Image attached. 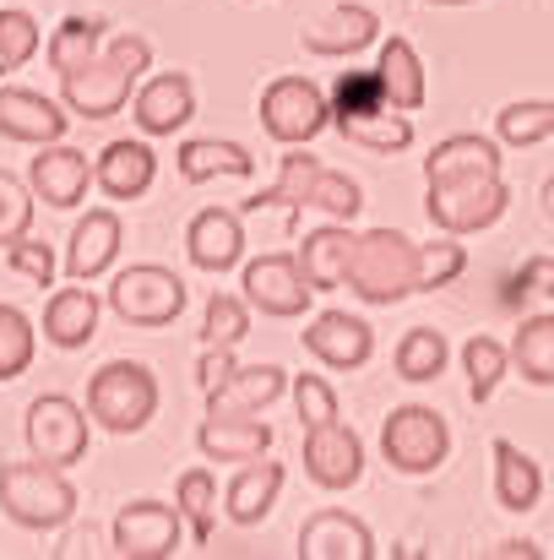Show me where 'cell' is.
<instances>
[{"label": "cell", "instance_id": "6da1fadb", "mask_svg": "<svg viewBox=\"0 0 554 560\" xmlns=\"http://www.w3.org/2000/svg\"><path fill=\"white\" fill-rule=\"evenodd\" d=\"M148 71H153V44L142 33L104 38V49L87 66L60 77V104L71 109V120H115Z\"/></svg>", "mask_w": 554, "mask_h": 560}, {"label": "cell", "instance_id": "7a4b0ae2", "mask_svg": "<svg viewBox=\"0 0 554 560\" xmlns=\"http://www.w3.org/2000/svg\"><path fill=\"white\" fill-rule=\"evenodd\" d=\"M343 289L354 300H365V305H402L408 294H419V245L402 229L354 234V256H349Z\"/></svg>", "mask_w": 554, "mask_h": 560}, {"label": "cell", "instance_id": "3957f363", "mask_svg": "<svg viewBox=\"0 0 554 560\" xmlns=\"http://www.w3.org/2000/svg\"><path fill=\"white\" fill-rule=\"evenodd\" d=\"M0 512L27 534H55L76 517V485L49 463H0Z\"/></svg>", "mask_w": 554, "mask_h": 560}, {"label": "cell", "instance_id": "277c9868", "mask_svg": "<svg viewBox=\"0 0 554 560\" xmlns=\"http://www.w3.org/2000/svg\"><path fill=\"white\" fill-rule=\"evenodd\" d=\"M158 413V375L142 360H109L87 381V419L109 435H137Z\"/></svg>", "mask_w": 554, "mask_h": 560}, {"label": "cell", "instance_id": "5b68a950", "mask_svg": "<svg viewBox=\"0 0 554 560\" xmlns=\"http://www.w3.org/2000/svg\"><path fill=\"white\" fill-rule=\"evenodd\" d=\"M506 207H511V186H506L500 170L429 180V190H424V212L440 234H484L506 218Z\"/></svg>", "mask_w": 554, "mask_h": 560}, {"label": "cell", "instance_id": "8992f818", "mask_svg": "<svg viewBox=\"0 0 554 560\" xmlns=\"http://www.w3.org/2000/svg\"><path fill=\"white\" fill-rule=\"evenodd\" d=\"M380 457H386L391 474H408V479L435 474L451 457V424H446V413H435L424 402L391 408L386 424H380Z\"/></svg>", "mask_w": 554, "mask_h": 560}, {"label": "cell", "instance_id": "52a82bcc", "mask_svg": "<svg viewBox=\"0 0 554 560\" xmlns=\"http://www.w3.org/2000/svg\"><path fill=\"white\" fill-rule=\"evenodd\" d=\"M185 278L158 267V261H137V267H120L115 283H109V311L126 322V327H142V332H158V327H175L185 311Z\"/></svg>", "mask_w": 554, "mask_h": 560}, {"label": "cell", "instance_id": "ba28073f", "mask_svg": "<svg viewBox=\"0 0 554 560\" xmlns=\"http://www.w3.org/2000/svg\"><path fill=\"white\" fill-rule=\"evenodd\" d=\"M332 126V104L310 77H272L261 88V131L278 148H305Z\"/></svg>", "mask_w": 554, "mask_h": 560}, {"label": "cell", "instance_id": "9c48e42d", "mask_svg": "<svg viewBox=\"0 0 554 560\" xmlns=\"http://www.w3.org/2000/svg\"><path fill=\"white\" fill-rule=\"evenodd\" d=\"M87 408L66 392H44L27 402V419H22V435H27V452L49 468H76L87 457Z\"/></svg>", "mask_w": 554, "mask_h": 560}, {"label": "cell", "instance_id": "30bf717a", "mask_svg": "<svg viewBox=\"0 0 554 560\" xmlns=\"http://www.w3.org/2000/svg\"><path fill=\"white\" fill-rule=\"evenodd\" d=\"M239 289H245V305L261 311L267 322H299V316L310 311V300H316V289L305 283L294 250H272V256L245 261Z\"/></svg>", "mask_w": 554, "mask_h": 560}, {"label": "cell", "instance_id": "8fae6325", "mask_svg": "<svg viewBox=\"0 0 554 560\" xmlns=\"http://www.w3.org/2000/svg\"><path fill=\"white\" fill-rule=\"evenodd\" d=\"M299 463H305V479L316 490H332L338 495V490H354L365 479V441L343 419H327V424H310L305 430Z\"/></svg>", "mask_w": 554, "mask_h": 560}, {"label": "cell", "instance_id": "7c38bea8", "mask_svg": "<svg viewBox=\"0 0 554 560\" xmlns=\"http://www.w3.org/2000/svg\"><path fill=\"white\" fill-rule=\"evenodd\" d=\"M115 556L126 560H169L180 556V539H185V523H180V506H164V501H126L115 512Z\"/></svg>", "mask_w": 554, "mask_h": 560}, {"label": "cell", "instance_id": "4fadbf2b", "mask_svg": "<svg viewBox=\"0 0 554 560\" xmlns=\"http://www.w3.org/2000/svg\"><path fill=\"white\" fill-rule=\"evenodd\" d=\"M131 120L142 137H175L196 120V82L185 71H158L142 77V88L131 93Z\"/></svg>", "mask_w": 554, "mask_h": 560}, {"label": "cell", "instance_id": "5bb4252c", "mask_svg": "<svg viewBox=\"0 0 554 560\" xmlns=\"http://www.w3.org/2000/svg\"><path fill=\"white\" fill-rule=\"evenodd\" d=\"M185 256L196 272H234L245 261V218L239 207H201L185 229Z\"/></svg>", "mask_w": 554, "mask_h": 560}, {"label": "cell", "instance_id": "9a60e30c", "mask_svg": "<svg viewBox=\"0 0 554 560\" xmlns=\"http://www.w3.org/2000/svg\"><path fill=\"white\" fill-rule=\"evenodd\" d=\"M87 186H93V164H87V153H82V148L44 142V148H38V159L27 164V190H33V201H44V207H55V212L82 207Z\"/></svg>", "mask_w": 554, "mask_h": 560}, {"label": "cell", "instance_id": "2e32d148", "mask_svg": "<svg viewBox=\"0 0 554 560\" xmlns=\"http://www.w3.org/2000/svg\"><path fill=\"white\" fill-rule=\"evenodd\" d=\"M120 245H126V223L115 207H93L71 240H66V278L71 283H98L115 261H120Z\"/></svg>", "mask_w": 554, "mask_h": 560}, {"label": "cell", "instance_id": "e0dca14e", "mask_svg": "<svg viewBox=\"0 0 554 560\" xmlns=\"http://www.w3.org/2000/svg\"><path fill=\"white\" fill-rule=\"evenodd\" d=\"M305 354L327 371H365L369 354H375V332H369L365 316H349V311H321L310 327H305Z\"/></svg>", "mask_w": 554, "mask_h": 560}, {"label": "cell", "instance_id": "ac0fdd59", "mask_svg": "<svg viewBox=\"0 0 554 560\" xmlns=\"http://www.w3.org/2000/svg\"><path fill=\"white\" fill-rule=\"evenodd\" d=\"M71 109L33 93V88H0V137L22 142V148H44V142H66Z\"/></svg>", "mask_w": 554, "mask_h": 560}, {"label": "cell", "instance_id": "d6986e66", "mask_svg": "<svg viewBox=\"0 0 554 560\" xmlns=\"http://www.w3.org/2000/svg\"><path fill=\"white\" fill-rule=\"evenodd\" d=\"M299 556L305 560H375V534L354 512L343 506H321L299 523Z\"/></svg>", "mask_w": 554, "mask_h": 560}, {"label": "cell", "instance_id": "ffe728a7", "mask_svg": "<svg viewBox=\"0 0 554 560\" xmlns=\"http://www.w3.org/2000/svg\"><path fill=\"white\" fill-rule=\"evenodd\" d=\"M375 38H380V16H375L369 5H359V0L332 5L321 22H310V27L299 33V44H305L310 55H321V60H354V55H365Z\"/></svg>", "mask_w": 554, "mask_h": 560}, {"label": "cell", "instance_id": "44dd1931", "mask_svg": "<svg viewBox=\"0 0 554 560\" xmlns=\"http://www.w3.org/2000/svg\"><path fill=\"white\" fill-rule=\"evenodd\" d=\"M196 446L207 463H250L272 452V424L256 413H207L196 430Z\"/></svg>", "mask_w": 554, "mask_h": 560}, {"label": "cell", "instance_id": "7402d4cb", "mask_svg": "<svg viewBox=\"0 0 554 560\" xmlns=\"http://www.w3.org/2000/svg\"><path fill=\"white\" fill-rule=\"evenodd\" d=\"M153 180H158V159H153L148 142L120 137V142H109V148L93 159V186L104 190L109 201H137V196L153 190Z\"/></svg>", "mask_w": 554, "mask_h": 560}, {"label": "cell", "instance_id": "603a6c76", "mask_svg": "<svg viewBox=\"0 0 554 560\" xmlns=\"http://www.w3.org/2000/svg\"><path fill=\"white\" fill-rule=\"evenodd\" d=\"M98 316H104V300L87 289V283H71V289H55L49 305H44V343L55 349H87L98 338Z\"/></svg>", "mask_w": 554, "mask_h": 560}, {"label": "cell", "instance_id": "cb8c5ba5", "mask_svg": "<svg viewBox=\"0 0 554 560\" xmlns=\"http://www.w3.org/2000/svg\"><path fill=\"white\" fill-rule=\"evenodd\" d=\"M278 495H283V463L250 457V463H239V474L223 490V517L239 523V528H256V523L272 517Z\"/></svg>", "mask_w": 554, "mask_h": 560}, {"label": "cell", "instance_id": "d4e9b609", "mask_svg": "<svg viewBox=\"0 0 554 560\" xmlns=\"http://www.w3.org/2000/svg\"><path fill=\"white\" fill-rule=\"evenodd\" d=\"M294 256H299V272H305V283H310L316 294H332V289H343V278H349L354 229L332 218V223L310 229V234H305V245H299Z\"/></svg>", "mask_w": 554, "mask_h": 560}, {"label": "cell", "instance_id": "484cf974", "mask_svg": "<svg viewBox=\"0 0 554 560\" xmlns=\"http://www.w3.org/2000/svg\"><path fill=\"white\" fill-rule=\"evenodd\" d=\"M288 392V371L283 365H234L228 381H217L207 392V413H261Z\"/></svg>", "mask_w": 554, "mask_h": 560}, {"label": "cell", "instance_id": "4316f807", "mask_svg": "<svg viewBox=\"0 0 554 560\" xmlns=\"http://www.w3.org/2000/svg\"><path fill=\"white\" fill-rule=\"evenodd\" d=\"M175 164H180L185 186H207V180H250V175H256L250 148H239V142H217V137H190V142H180Z\"/></svg>", "mask_w": 554, "mask_h": 560}, {"label": "cell", "instance_id": "83f0119b", "mask_svg": "<svg viewBox=\"0 0 554 560\" xmlns=\"http://www.w3.org/2000/svg\"><path fill=\"white\" fill-rule=\"evenodd\" d=\"M375 77H380V88H386V104H391V109H402V115L424 109V98H429V82H424V60H419V49H413V44H408L402 33H391V38L380 44Z\"/></svg>", "mask_w": 554, "mask_h": 560}, {"label": "cell", "instance_id": "f1b7e54d", "mask_svg": "<svg viewBox=\"0 0 554 560\" xmlns=\"http://www.w3.org/2000/svg\"><path fill=\"white\" fill-rule=\"evenodd\" d=\"M490 457H495V501L506 506V512H533L539 501H544V468L517 446V441H506V435H495V446H490Z\"/></svg>", "mask_w": 554, "mask_h": 560}, {"label": "cell", "instance_id": "f546056e", "mask_svg": "<svg viewBox=\"0 0 554 560\" xmlns=\"http://www.w3.org/2000/svg\"><path fill=\"white\" fill-rule=\"evenodd\" d=\"M473 170H500V142L479 137V131H457L446 142L429 148L424 159V186L429 180H451V175H473Z\"/></svg>", "mask_w": 554, "mask_h": 560}, {"label": "cell", "instance_id": "4dcf8cb0", "mask_svg": "<svg viewBox=\"0 0 554 560\" xmlns=\"http://www.w3.org/2000/svg\"><path fill=\"white\" fill-rule=\"evenodd\" d=\"M332 126H338L343 142H354L365 153H380V159L413 148V120L402 109H375V115H354V120H332Z\"/></svg>", "mask_w": 554, "mask_h": 560}, {"label": "cell", "instance_id": "1f68e13d", "mask_svg": "<svg viewBox=\"0 0 554 560\" xmlns=\"http://www.w3.org/2000/svg\"><path fill=\"white\" fill-rule=\"evenodd\" d=\"M511 371L528 386H554V316H522L517 338H511Z\"/></svg>", "mask_w": 554, "mask_h": 560}, {"label": "cell", "instance_id": "d6a6232c", "mask_svg": "<svg viewBox=\"0 0 554 560\" xmlns=\"http://www.w3.org/2000/svg\"><path fill=\"white\" fill-rule=\"evenodd\" d=\"M316 159L310 153H299V148H288L283 153V170H278V186L261 190V196H250V201H239V218L245 212H267V207H283L288 212V223L305 212V196H310V180H316Z\"/></svg>", "mask_w": 554, "mask_h": 560}, {"label": "cell", "instance_id": "836d02e7", "mask_svg": "<svg viewBox=\"0 0 554 560\" xmlns=\"http://www.w3.org/2000/svg\"><path fill=\"white\" fill-rule=\"evenodd\" d=\"M175 506H180V523L190 528L196 550H207L212 528H217V479L207 468H185L180 485H175Z\"/></svg>", "mask_w": 554, "mask_h": 560}, {"label": "cell", "instance_id": "e575fe53", "mask_svg": "<svg viewBox=\"0 0 554 560\" xmlns=\"http://www.w3.org/2000/svg\"><path fill=\"white\" fill-rule=\"evenodd\" d=\"M104 22L98 16H66L55 33H49V44H44V55H49V71L55 77H66V71H76V66H87L98 49H104Z\"/></svg>", "mask_w": 554, "mask_h": 560}, {"label": "cell", "instance_id": "d590c367", "mask_svg": "<svg viewBox=\"0 0 554 560\" xmlns=\"http://www.w3.org/2000/svg\"><path fill=\"white\" fill-rule=\"evenodd\" d=\"M446 360H451V349H446V332H435V327H408V332H402V343H397V354H391L397 375H402V381H413V386L440 381Z\"/></svg>", "mask_w": 554, "mask_h": 560}, {"label": "cell", "instance_id": "8d00e7d4", "mask_svg": "<svg viewBox=\"0 0 554 560\" xmlns=\"http://www.w3.org/2000/svg\"><path fill=\"white\" fill-rule=\"evenodd\" d=\"M554 137V98H522L495 115V142L500 148H539Z\"/></svg>", "mask_w": 554, "mask_h": 560}, {"label": "cell", "instance_id": "74e56055", "mask_svg": "<svg viewBox=\"0 0 554 560\" xmlns=\"http://www.w3.org/2000/svg\"><path fill=\"white\" fill-rule=\"evenodd\" d=\"M462 371H468V397L484 408V402L495 397V386L506 381V371H511V354H506V343L473 332V338L462 343Z\"/></svg>", "mask_w": 554, "mask_h": 560}, {"label": "cell", "instance_id": "f35d334b", "mask_svg": "<svg viewBox=\"0 0 554 560\" xmlns=\"http://www.w3.org/2000/svg\"><path fill=\"white\" fill-rule=\"evenodd\" d=\"M250 338V305L239 294H212L201 311V349H239Z\"/></svg>", "mask_w": 554, "mask_h": 560}, {"label": "cell", "instance_id": "ab89813d", "mask_svg": "<svg viewBox=\"0 0 554 560\" xmlns=\"http://www.w3.org/2000/svg\"><path fill=\"white\" fill-rule=\"evenodd\" d=\"M462 272H468V245H462V234H440V240L419 245V294L446 289V283H457Z\"/></svg>", "mask_w": 554, "mask_h": 560}, {"label": "cell", "instance_id": "60d3db41", "mask_svg": "<svg viewBox=\"0 0 554 560\" xmlns=\"http://www.w3.org/2000/svg\"><path fill=\"white\" fill-rule=\"evenodd\" d=\"M327 104H332V120H354V115L391 109V104H386V88H380V77H375V71H343V77L332 82Z\"/></svg>", "mask_w": 554, "mask_h": 560}, {"label": "cell", "instance_id": "b9f144b4", "mask_svg": "<svg viewBox=\"0 0 554 560\" xmlns=\"http://www.w3.org/2000/svg\"><path fill=\"white\" fill-rule=\"evenodd\" d=\"M305 207H316V212H327V218H338V223H354L359 207H365V190H359V180H349V175H338V170L321 164L316 180H310Z\"/></svg>", "mask_w": 554, "mask_h": 560}, {"label": "cell", "instance_id": "7bdbcfd3", "mask_svg": "<svg viewBox=\"0 0 554 560\" xmlns=\"http://www.w3.org/2000/svg\"><path fill=\"white\" fill-rule=\"evenodd\" d=\"M38 49H44V33H38L33 11L0 5V71H22Z\"/></svg>", "mask_w": 554, "mask_h": 560}, {"label": "cell", "instance_id": "ee69618b", "mask_svg": "<svg viewBox=\"0 0 554 560\" xmlns=\"http://www.w3.org/2000/svg\"><path fill=\"white\" fill-rule=\"evenodd\" d=\"M33 354H38V332H33V322H27L16 305H0V381L27 375Z\"/></svg>", "mask_w": 554, "mask_h": 560}, {"label": "cell", "instance_id": "f6af8a7d", "mask_svg": "<svg viewBox=\"0 0 554 560\" xmlns=\"http://www.w3.org/2000/svg\"><path fill=\"white\" fill-rule=\"evenodd\" d=\"M5 267H11V272H22L33 289H55V272H60L55 250H49L44 240H33V234H22V240H11V245H5Z\"/></svg>", "mask_w": 554, "mask_h": 560}, {"label": "cell", "instance_id": "bcb514c9", "mask_svg": "<svg viewBox=\"0 0 554 560\" xmlns=\"http://www.w3.org/2000/svg\"><path fill=\"white\" fill-rule=\"evenodd\" d=\"M288 392H294V408H299V424L305 430L310 424H327V419H343L338 413V386L327 375H294Z\"/></svg>", "mask_w": 554, "mask_h": 560}, {"label": "cell", "instance_id": "7dc6e473", "mask_svg": "<svg viewBox=\"0 0 554 560\" xmlns=\"http://www.w3.org/2000/svg\"><path fill=\"white\" fill-rule=\"evenodd\" d=\"M22 234H33V190L0 170V245H11Z\"/></svg>", "mask_w": 554, "mask_h": 560}, {"label": "cell", "instance_id": "c3c4849f", "mask_svg": "<svg viewBox=\"0 0 554 560\" xmlns=\"http://www.w3.org/2000/svg\"><path fill=\"white\" fill-rule=\"evenodd\" d=\"M522 300H554V256H528L522 272H511L506 305H522Z\"/></svg>", "mask_w": 554, "mask_h": 560}, {"label": "cell", "instance_id": "681fc988", "mask_svg": "<svg viewBox=\"0 0 554 560\" xmlns=\"http://www.w3.org/2000/svg\"><path fill=\"white\" fill-rule=\"evenodd\" d=\"M228 375H234V349H201V365H196V386L201 392H212Z\"/></svg>", "mask_w": 554, "mask_h": 560}, {"label": "cell", "instance_id": "f907efd6", "mask_svg": "<svg viewBox=\"0 0 554 560\" xmlns=\"http://www.w3.org/2000/svg\"><path fill=\"white\" fill-rule=\"evenodd\" d=\"M495 556H522V560H539V556H544V550H539V545H528V539H506V545H500Z\"/></svg>", "mask_w": 554, "mask_h": 560}, {"label": "cell", "instance_id": "816d5d0a", "mask_svg": "<svg viewBox=\"0 0 554 560\" xmlns=\"http://www.w3.org/2000/svg\"><path fill=\"white\" fill-rule=\"evenodd\" d=\"M539 201H544V218H550V223H554V175H550V180H544V196H539Z\"/></svg>", "mask_w": 554, "mask_h": 560}, {"label": "cell", "instance_id": "f5cc1de1", "mask_svg": "<svg viewBox=\"0 0 554 560\" xmlns=\"http://www.w3.org/2000/svg\"><path fill=\"white\" fill-rule=\"evenodd\" d=\"M429 5H468V0H429Z\"/></svg>", "mask_w": 554, "mask_h": 560}]
</instances>
